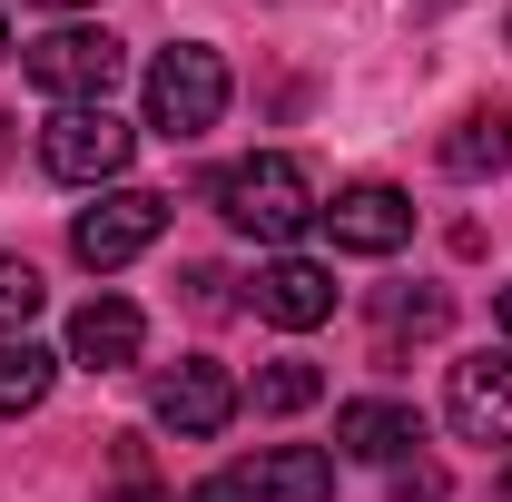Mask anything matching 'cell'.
<instances>
[{
  "instance_id": "obj_1",
  "label": "cell",
  "mask_w": 512,
  "mask_h": 502,
  "mask_svg": "<svg viewBox=\"0 0 512 502\" xmlns=\"http://www.w3.org/2000/svg\"><path fill=\"white\" fill-rule=\"evenodd\" d=\"M217 217H227L237 237H256V247L286 256L325 217V197H316V178H306V158L256 148V158H237V168H217Z\"/></svg>"
},
{
  "instance_id": "obj_2",
  "label": "cell",
  "mask_w": 512,
  "mask_h": 502,
  "mask_svg": "<svg viewBox=\"0 0 512 502\" xmlns=\"http://www.w3.org/2000/svg\"><path fill=\"white\" fill-rule=\"evenodd\" d=\"M128 79V40L99 20H69L50 40H30V89L60 99V109H109V89Z\"/></svg>"
},
{
  "instance_id": "obj_3",
  "label": "cell",
  "mask_w": 512,
  "mask_h": 502,
  "mask_svg": "<svg viewBox=\"0 0 512 502\" xmlns=\"http://www.w3.org/2000/svg\"><path fill=\"white\" fill-rule=\"evenodd\" d=\"M217 119H227V60H217L207 40L158 50V60H148V128H158V138H207Z\"/></svg>"
},
{
  "instance_id": "obj_4",
  "label": "cell",
  "mask_w": 512,
  "mask_h": 502,
  "mask_svg": "<svg viewBox=\"0 0 512 502\" xmlns=\"http://www.w3.org/2000/svg\"><path fill=\"white\" fill-rule=\"evenodd\" d=\"M128 148H138V128L109 119V109H50V128H40V168L60 188H119Z\"/></svg>"
},
{
  "instance_id": "obj_5",
  "label": "cell",
  "mask_w": 512,
  "mask_h": 502,
  "mask_svg": "<svg viewBox=\"0 0 512 502\" xmlns=\"http://www.w3.org/2000/svg\"><path fill=\"white\" fill-rule=\"evenodd\" d=\"M158 237H168V197L158 188H99V207H79V227H69V256L89 276H119L128 256H148Z\"/></svg>"
},
{
  "instance_id": "obj_6",
  "label": "cell",
  "mask_w": 512,
  "mask_h": 502,
  "mask_svg": "<svg viewBox=\"0 0 512 502\" xmlns=\"http://www.w3.org/2000/svg\"><path fill=\"white\" fill-rule=\"evenodd\" d=\"M237 375L217 365V355H178L168 375H158V394H148V414H158V434H178V443H207V434H227L237 424Z\"/></svg>"
},
{
  "instance_id": "obj_7",
  "label": "cell",
  "mask_w": 512,
  "mask_h": 502,
  "mask_svg": "<svg viewBox=\"0 0 512 502\" xmlns=\"http://www.w3.org/2000/svg\"><path fill=\"white\" fill-rule=\"evenodd\" d=\"M444 414L463 443H512V345H483L444 375Z\"/></svg>"
},
{
  "instance_id": "obj_8",
  "label": "cell",
  "mask_w": 512,
  "mask_h": 502,
  "mask_svg": "<svg viewBox=\"0 0 512 502\" xmlns=\"http://www.w3.org/2000/svg\"><path fill=\"white\" fill-rule=\"evenodd\" d=\"M256 315H266V325H286V335H316L325 315H335V266H325V256H266V266H256Z\"/></svg>"
},
{
  "instance_id": "obj_9",
  "label": "cell",
  "mask_w": 512,
  "mask_h": 502,
  "mask_svg": "<svg viewBox=\"0 0 512 502\" xmlns=\"http://www.w3.org/2000/svg\"><path fill=\"white\" fill-rule=\"evenodd\" d=\"M325 237H335L345 256H394L404 237H414V197L365 178V188H345L335 207H325Z\"/></svg>"
},
{
  "instance_id": "obj_10",
  "label": "cell",
  "mask_w": 512,
  "mask_h": 502,
  "mask_svg": "<svg viewBox=\"0 0 512 502\" xmlns=\"http://www.w3.org/2000/svg\"><path fill=\"white\" fill-rule=\"evenodd\" d=\"M138 345H148V315L128 306V296H89V306L69 315V365H89V375L138 365Z\"/></svg>"
},
{
  "instance_id": "obj_11",
  "label": "cell",
  "mask_w": 512,
  "mask_h": 502,
  "mask_svg": "<svg viewBox=\"0 0 512 502\" xmlns=\"http://www.w3.org/2000/svg\"><path fill=\"white\" fill-rule=\"evenodd\" d=\"M335 443H345L355 463H404V453L424 443V414L394 404V394H355V404H335Z\"/></svg>"
},
{
  "instance_id": "obj_12",
  "label": "cell",
  "mask_w": 512,
  "mask_h": 502,
  "mask_svg": "<svg viewBox=\"0 0 512 502\" xmlns=\"http://www.w3.org/2000/svg\"><path fill=\"white\" fill-rule=\"evenodd\" d=\"M237 483H247V502H335V453H316V443H266Z\"/></svg>"
},
{
  "instance_id": "obj_13",
  "label": "cell",
  "mask_w": 512,
  "mask_h": 502,
  "mask_svg": "<svg viewBox=\"0 0 512 502\" xmlns=\"http://www.w3.org/2000/svg\"><path fill=\"white\" fill-rule=\"evenodd\" d=\"M512 168V109L493 99V109H463V119L444 128V178H503Z\"/></svg>"
},
{
  "instance_id": "obj_14",
  "label": "cell",
  "mask_w": 512,
  "mask_h": 502,
  "mask_svg": "<svg viewBox=\"0 0 512 502\" xmlns=\"http://www.w3.org/2000/svg\"><path fill=\"white\" fill-rule=\"evenodd\" d=\"M50 384H60V355H50V345H30V335H10V345H0V424L40 414V404H50Z\"/></svg>"
},
{
  "instance_id": "obj_15",
  "label": "cell",
  "mask_w": 512,
  "mask_h": 502,
  "mask_svg": "<svg viewBox=\"0 0 512 502\" xmlns=\"http://www.w3.org/2000/svg\"><path fill=\"white\" fill-rule=\"evenodd\" d=\"M306 404H325V375L306 355H276V365L256 375V414H306Z\"/></svg>"
},
{
  "instance_id": "obj_16",
  "label": "cell",
  "mask_w": 512,
  "mask_h": 502,
  "mask_svg": "<svg viewBox=\"0 0 512 502\" xmlns=\"http://www.w3.org/2000/svg\"><path fill=\"white\" fill-rule=\"evenodd\" d=\"M30 315H40V266L0 247V345H10V335H20Z\"/></svg>"
},
{
  "instance_id": "obj_17",
  "label": "cell",
  "mask_w": 512,
  "mask_h": 502,
  "mask_svg": "<svg viewBox=\"0 0 512 502\" xmlns=\"http://www.w3.org/2000/svg\"><path fill=\"white\" fill-rule=\"evenodd\" d=\"M444 296H434V286H424V296H384V335H444Z\"/></svg>"
},
{
  "instance_id": "obj_18",
  "label": "cell",
  "mask_w": 512,
  "mask_h": 502,
  "mask_svg": "<svg viewBox=\"0 0 512 502\" xmlns=\"http://www.w3.org/2000/svg\"><path fill=\"white\" fill-rule=\"evenodd\" d=\"M394 502H453L444 463H424V453H404V463H394Z\"/></svg>"
},
{
  "instance_id": "obj_19",
  "label": "cell",
  "mask_w": 512,
  "mask_h": 502,
  "mask_svg": "<svg viewBox=\"0 0 512 502\" xmlns=\"http://www.w3.org/2000/svg\"><path fill=\"white\" fill-rule=\"evenodd\" d=\"M188 502H247V483H237V473H217V483H197Z\"/></svg>"
},
{
  "instance_id": "obj_20",
  "label": "cell",
  "mask_w": 512,
  "mask_h": 502,
  "mask_svg": "<svg viewBox=\"0 0 512 502\" xmlns=\"http://www.w3.org/2000/svg\"><path fill=\"white\" fill-rule=\"evenodd\" d=\"M99 502H168L158 483H119V493H99Z\"/></svg>"
},
{
  "instance_id": "obj_21",
  "label": "cell",
  "mask_w": 512,
  "mask_h": 502,
  "mask_svg": "<svg viewBox=\"0 0 512 502\" xmlns=\"http://www.w3.org/2000/svg\"><path fill=\"white\" fill-rule=\"evenodd\" d=\"M30 10H99V0H30Z\"/></svg>"
},
{
  "instance_id": "obj_22",
  "label": "cell",
  "mask_w": 512,
  "mask_h": 502,
  "mask_svg": "<svg viewBox=\"0 0 512 502\" xmlns=\"http://www.w3.org/2000/svg\"><path fill=\"white\" fill-rule=\"evenodd\" d=\"M493 315H503V335H512V286H503V296H493Z\"/></svg>"
},
{
  "instance_id": "obj_23",
  "label": "cell",
  "mask_w": 512,
  "mask_h": 502,
  "mask_svg": "<svg viewBox=\"0 0 512 502\" xmlns=\"http://www.w3.org/2000/svg\"><path fill=\"white\" fill-rule=\"evenodd\" d=\"M0 50H10V10H0Z\"/></svg>"
},
{
  "instance_id": "obj_24",
  "label": "cell",
  "mask_w": 512,
  "mask_h": 502,
  "mask_svg": "<svg viewBox=\"0 0 512 502\" xmlns=\"http://www.w3.org/2000/svg\"><path fill=\"white\" fill-rule=\"evenodd\" d=\"M424 10H444V0H424Z\"/></svg>"
},
{
  "instance_id": "obj_25",
  "label": "cell",
  "mask_w": 512,
  "mask_h": 502,
  "mask_svg": "<svg viewBox=\"0 0 512 502\" xmlns=\"http://www.w3.org/2000/svg\"><path fill=\"white\" fill-rule=\"evenodd\" d=\"M503 40H512V20H503Z\"/></svg>"
}]
</instances>
